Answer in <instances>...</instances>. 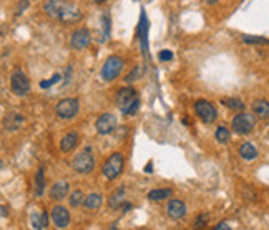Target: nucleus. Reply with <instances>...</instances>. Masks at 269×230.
Listing matches in <instances>:
<instances>
[{"label":"nucleus","mask_w":269,"mask_h":230,"mask_svg":"<svg viewBox=\"0 0 269 230\" xmlns=\"http://www.w3.org/2000/svg\"><path fill=\"white\" fill-rule=\"evenodd\" d=\"M44 10L47 15L63 23H73L81 18V12L79 7L65 2V0H47L44 3Z\"/></svg>","instance_id":"f257e3e1"},{"label":"nucleus","mask_w":269,"mask_h":230,"mask_svg":"<svg viewBox=\"0 0 269 230\" xmlns=\"http://www.w3.org/2000/svg\"><path fill=\"white\" fill-rule=\"evenodd\" d=\"M116 105L123 115H133L140 108V97L135 88L123 87L116 93Z\"/></svg>","instance_id":"f03ea898"},{"label":"nucleus","mask_w":269,"mask_h":230,"mask_svg":"<svg viewBox=\"0 0 269 230\" xmlns=\"http://www.w3.org/2000/svg\"><path fill=\"white\" fill-rule=\"evenodd\" d=\"M123 58L118 57V55H110L105 60L103 67H101V79L107 80V82H111L115 79H118L120 73H122L123 70Z\"/></svg>","instance_id":"7ed1b4c3"},{"label":"nucleus","mask_w":269,"mask_h":230,"mask_svg":"<svg viewBox=\"0 0 269 230\" xmlns=\"http://www.w3.org/2000/svg\"><path fill=\"white\" fill-rule=\"evenodd\" d=\"M123 165H125L123 155L116 152V154H113L107 159V162H105L101 172H103L105 178H108V180H115V178L120 177V174L123 172Z\"/></svg>","instance_id":"20e7f679"},{"label":"nucleus","mask_w":269,"mask_h":230,"mask_svg":"<svg viewBox=\"0 0 269 230\" xmlns=\"http://www.w3.org/2000/svg\"><path fill=\"white\" fill-rule=\"evenodd\" d=\"M90 147H87L83 152H80V154L75 155V159L72 160V167L75 172L79 174H90L93 169H95V159H93V155L90 154Z\"/></svg>","instance_id":"39448f33"},{"label":"nucleus","mask_w":269,"mask_h":230,"mask_svg":"<svg viewBox=\"0 0 269 230\" xmlns=\"http://www.w3.org/2000/svg\"><path fill=\"white\" fill-rule=\"evenodd\" d=\"M10 88L14 95L25 97L30 92V80L22 70H14L10 75Z\"/></svg>","instance_id":"423d86ee"},{"label":"nucleus","mask_w":269,"mask_h":230,"mask_svg":"<svg viewBox=\"0 0 269 230\" xmlns=\"http://www.w3.org/2000/svg\"><path fill=\"white\" fill-rule=\"evenodd\" d=\"M79 110H80L79 99H63L55 105V114L62 120L73 119V117L79 114Z\"/></svg>","instance_id":"0eeeda50"},{"label":"nucleus","mask_w":269,"mask_h":230,"mask_svg":"<svg viewBox=\"0 0 269 230\" xmlns=\"http://www.w3.org/2000/svg\"><path fill=\"white\" fill-rule=\"evenodd\" d=\"M231 125L236 134L246 135L256 127V117L253 114H248V112H241V114H237L235 119H233Z\"/></svg>","instance_id":"6e6552de"},{"label":"nucleus","mask_w":269,"mask_h":230,"mask_svg":"<svg viewBox=\"0 0 269 230\" xmlns=\"http://www.w3.org/2000/svg\"><path fill=\"white\" fill-rule=\"evenodd\" d=\"M194 112H196V115L206 124H213L214 120L218 119L216 107H214L211 102H208V100H198V102L194 104Z\"/></svg>","instance_id":"1a4fd4ad"},{"label":"nucleus","mask_w":269,"mask_h":230,"mask_svg":"<svg viewBox=\"0 0 269 230\" xmlns=\"http://www.w3.org/2000/svg\"><path fill=\"white\" fill-rule=\"evenodd\" d=\"M92 44V34L88 29H79L72 34L70 37V45L75 50H83Z\"/></svg>","instance_id":"9d476101"},{"label":"nucleus","mask_w":269,"mask_h":230,"mask_svg":"<svg viewBox=\"0 0 269 230\" xmlns=\"http://www.w3.org/2000/svg\"><path fill=\"white\" fill-rule=\"evenodd\" d=\"M95 127H96V132H98L100 135H108V134H111L113 130H115V127H116V119H115V115L113 114H101L98 119H96V124H95Z\"/></svg>","instance_id":"9b49d317"},{"label":"nucleus","mask_w":269,"mask_h":230,"mask_svg":"<svg viewBox=\"0 0 269 230\" xmlns=\"http://www.w3.org/2000/svg\"><path fill=\"white\" fill-rule=\"evenodd\" d=\"M148 29H150V23H148L145 10H142L140 15V27H138V35H140V49L148 57Z\"/></svg>","instance_id":"f8f14e48"},{"label":"nucleus","mask_w":269,"mask_h":230,"mask_svg":"<svg viewBox=\"0 0 269 230\" xmlns=\"http://www.w3.org/2000/svg\"><path fill=\"white\" fill-rule=\"evenodd\" d=\"M52 220L57 229H67L70 224V212L62 205H55L52 209Z\"/></svg>","instance_id":"ddd939ff"},{"label":"nucleus","mask_w":269,"mask_h":230,"mask_svg":"<svg viewBox=\"0 0 269 230\" xmlns=\"http://www.w3.org/2000/svg\"><path fill=\"white\" fill-rule=\"evenodd\" d=\"M166 212H168L171 219L179 220L186 215V204L183 200H178V198H171L168 205H166Z\"/></svg>","instance_id":"4468645a"},{"label":"nucleus","mask_w":269,"mask_h":230,"mask_svg":"<svg viewBox=\"0 0 269 230\" xmlns=\"http://www.w3.org/2000/svg\"><path fill=\"white\" fill-rule=\"evenodd\" d=\"M22 125H23V117L20 114L10 112V114H7L5 119H3V127L9 132H17Z\"/></svg>","instance_id":"2eb2a0df"},{"label":"nucleus","mask_w":269,"mask_h":230,"mask_svg":"<svg viewBox=\"0 0 269 230\" xmlns=\"http://www.w3.org/2000/svg\"><path fill=\"white\" fill-rule=\"evenodd\" d=\"M68 190H70V185L68 182L62 180V182H57V184L52 185V189H50V197H52V200H63L65 197L68 195Z\"/></svg>","instance_id":"dca6fc26"},{"label":"nucleus","mask_w":269,"mask_h":230,"mask_svg":"<svg viewBox=\"0 0 269 230\" xmlns=\"http://www.w3.org/2000/svg\"><path fill=\"white\" fill-rule=\"evenodd\" d=\"M77 142H79V134H77L75 130H73V132H68V134L65 135L63 139H62V142H60V150H62V152H70V150H73V149H75V145H77Z\"/></svg>","instance_id":"f3484780"},{"label":"nucleus","mask_w":269,"mask_h":230,"mask_svg":"<svg viewBox=\"0 0 269 230\" xmlns=\"http://www.w3.org/2000/svg\"><path fill=\"white\" fill-rule=\"evenodd\" d=\"M30 220H32V227L37 230H44L48 227V213L47 212H33Z\"/></svg>","instance_id":"a211bd4d"},{"label":"nucleus","mask_w":269,"mask_h":230,"mask_svg":"<svg viewBox=\"0 0 269 230\" xmlns=\"http://www.w3.org/2000/svg\"><path fill=\"white\" fill-rule=\"evenodd\" d=\"M45 185H47V182H45V169H44V167H40L37 175H35V195H37V197L44 195Z\"/></svg>","instance_id":"6ab92c4d"},{"label":"nucleus","mask_w":269,"mask_h":230,"mask_svg":"<svg viewBox=\"0 0 269 230\" xmlns=\"http://www.w3.org/2000/svg\"><path fill=\"white\" fill-rule=\"evenodd\" d=\"M101 202H103V197H101L100 194L93 192V194H90L88 197H85L83 207L88 209V210H96V209L101 207Z\"/></svg>","instance_id":"aec40b11"},{"label":"nucleus","mask_w":269,"mask_h":230,"mask_svg":"<svg viewBox=\"0 0 269 230\" xmlns=\"http://www.w3.org/2000/svg\"><path fill=\"white\" fill-rule=\"evenodd\" d=\"M253 112L259 119H268L269 117V102L268 100H256L253 104Z\"/></svg>","instance_id":"412c9836"},{"label":"nucleus","mask_w":269,"mask_h":230,"mask_svg":"<svg viewBox=\"0 0 269 230\" xmlns=\"http://www.w3.org/2000/svg\"><path fill=\"white\" fill-rule=\"evenodd\" d=\"M239 155L244 160H254L258 157V150H256V147L251 142H246L239 147Z\"/></svg>","instance_id":"4be33fe9"},{"label":"nucleus","mask_w":269,"mask_h":230,"mask_svg":"<svg viewBox=\"0 0 269 230\" xmlns=\"http://www.w3.org/2000/svg\"><path fill=\"white\" fill-rule=\"evenodd\" d=\"M173 195V190L171 189H153L148 192V198L153 202H159V200H165Z\"/></svg>","instance_id":"5701e85b"},{"label":"nucleus","mask_w":269,"mask_h":230,"mask_svg":"<svg viewBox=\"0 0 269 230\" xmlns=\"http://www.w3.org/2000/svg\"><path fill=\"white\" fill-rule=\"evenodd\" d=\"M123 204H125V187H120V189L110 197L108 205H110V209H118L120 205H123Z\"/></svg>","instance_id":"b1692460"},{"label":"nucleus","mask_w":269,"mask_h":230,"mask_svg":"<svg viewBox=\"0 0 269 230\" xmlns=\"http://www.w3.org/2000/svg\"><path fill=\"white\" fill-rule=\"evenodd\" d=\"M83 200H85V195L81 190H75V192H72V195H70V205H72V207L83 205Z\"/></svg>","instance_id":"393cba45"},{"label":"nucleus","mask_w":269,"mask_h":230,"mask_svg":"<svg viewBox=\"0 0 269 230\" xmlns=\"http://www.w3.org/2000/svg\"><path fill=\"white\" fill-rule=\"evenodd\" d=\"M229 135H231V132L228 130L226 127H218L216 128V134H214V137L220 143H226L229 140Z\"/></svg>","instance_id":"a878e982"},{"label":"nucleus","mask_w":269,"mask_h":230,"mask_svg":"<svg viewBox=\"0 0 269 230\" xmlns=\"http://www.w3.org/2000/svg\"><path fill=\"white\" fill-rule=\"evenodd\" d=\"M243 42L244 44H269V40L268 38H264V37H258V35H243Z\"/></svg>","instance_id":"bb28decb"},{"label":"nucleus","mask_w":269,"mask_h":230,"mask_svg":"<svg viewBox=\"0 0 269 230\" xmlns=\"http://www.w3.org/2000/svg\"><path fill=\"white\" fill-rule=\"evenodd\" d=\"M223 104L228 108H231V110H243V108H244V104L241 102L239 99H224Z\"/></svg>","instance_id":"cd10ccee"},{"label":"nucleus","mask_w":269,"mask_h":230,"mask_svg":"<svg viewBox=\"0 0 269 230\" xmlns=\"http://www.w3.org/2000/svg\"><path fill=\"white\" fill-rule=\"evenodd\" d=\"M142 73H143V67H142V65H138V67H135L133 72L128 73L127 79H125V82H127V84H131V82H135L140 75H142Z\"/></svg>","instance_id":"c85d7f7f"},{"label":"nucleus","mask_w":269,"mask_h":230,"mask_svg":"<svg viewBox=\"0 0 269 230\" xmlns=\"http://www.w3.org/2000/svg\"><path fill=\"white\" fill-rule=\"evenodd\" d=\"M101 23H103V30H105V37L101 42H105L108 38V35H110V15L108 14H103V17H101Z\"/></svg>","instance_id":"c756f323"},{"label":"nucleus","mask_w":269,"mask_h":230,"mask_svg":"<svg viewBox=\"0 0 269 230\" xmlns=\"http://www.w3.org/2000/svg\"><path fill=\"white\" fill-rule=\"evenodd\" d=\"M208 220H209L208 213H200V215L196 217V220H194V227H196V229L205 227V225H208Z\"/></svg>","instance_id":"7c9ffc66"},{"label":"nucleus","mask_w":269,"mask_h":230,"mask_svg":"<svg viewBox=\"0 0 269 230\" xmlns=\"http://www.w3.org/2000/svg\"><path fill=\"white\" fill-rule=\"evenodd\" d=\"M158 58L161 62H168L173 58V52H171V50H161V52L158 53Z\"/></svg>","instance_id":"2f4dec72"},{"label":"nucleus","mask_w":269,"mask_h":230,"mask_svg":"<svg viewBox=\"0 0 269 230\" xmlns=\"http://www.w3.org/2000/svg\"><path fill=\"white\" fill-rule=\"evenodd\" d=\"M58 80H60V73H55V75L52 77V80H48V82H40V87H42V88L52 87V85H53V84H57Z\"/></svg>","instance_id":"473e14b6"},{"label":"nucleus","mask_w":269,"mask_h":230,"mask_svg":"<svg viewBox=\"0 0 269 230\" xmlns=\"http://www.w3.org/2000/svg\"><path fill=\"white\" fill-rule=\"evenodd\" d=\"M27 7H29V0H25V3H23L22 5V2L18 3V9H17V15H20V14H23V10L27 9Z\"/></svg>","instance_id":"72a5a7b5"},{"label":"nucleus","mask_w":269,"mask_h":230,"mask_svg":"<svg viewBox=\"0 0 269 230\" xmlns=\"http://www.w3.org/2000/svg\"><path fill=\"white\" fill-rule=\"evenodd\" d=\"M214 229H216V230H221V229H223V230H229V229H231V227H229V225L226 224V222H221V224H218V225H216V227H214Z\"/></svg>","instance_id":"f704fd0d"},{"label":"nucleus","mask_w":269,"mask_h":230,"mask_svg":"<svg viewBox=\"0 0 269 230\" xmlns=\"http://www.w3.org/2000/svg\"><path fill=\"white\" fill-rule=\"evenodd\" d=\"M145 172H146V174H151V162H150V163H146V167H145Z\"/></svg>","instance_id":"c9c22d12"},{"label":"nucleus","mask_w":269,"mask_h":230,"mask_svg":"<svg viewBox=\"0 0 269 230\" xmlns=\"http://www.w3.org/2000/svg\"><path fill=\"white\" fill-rule=\"evenodd\" d=\"M2 217H3V219L7 217V207H5V205H2Z\"/></svg>","instance_id":"e433bc0d"},{"label":"nucleus","mask_w":269,"mask_h":230,"mask_svg":"<svg viewBox=\"0 0 269 230\" xmlns=\"http://www.w3.org/2000/svg\"><path fill=\"white\" fill-rule=\"evenodd\" d=\"M95 3H103V2H107V0H93Z\"/></svg>","instance_id":"4c0bfd02"},{"label":"nucleus","mask_w":269,"mask_h":230,"mask_svg":"<svg viewBox=\"0 0 269 230\" xmlns=\"http://www.w3.org/2000/svg\"><path fill=\"white\" fill-rule=\"evenodd\" d=\"M206 2H209V3H213V2H216V0H206Z\"/></svg>","instance_id":"58836bf2"}]
</instances>
